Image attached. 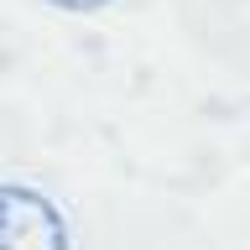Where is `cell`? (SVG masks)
<instances>
[{
  "mask_svg": "<svg viewBox=\"0 0 250 250\" xmlns=\"http://www.w3.org/2000/svg\"><path fill=\"white\" fill-rule=\"evenodd\" d=\"M0 250H68L58 203L26 183H0Z\"/></svg>",
  "mask_w": 250,
  "mask_h": 250,
  "instance_id": "1",
  "label": "cell"
},
{
  "mask_svg": "<svg viewBox=\"0 0 250 250\" xmlns=\"http://www.w3.org/2000/svg\"><path fill=\"white\" fill-rule=\"evenodd\" d=\"M47 5H58V11H99L109 0H47Z\"/></svg>",
  "mask_w": 250,
  "mask_h": 250,
  "instance_id": "2",
  "label": "cell"
}]
</instances>
